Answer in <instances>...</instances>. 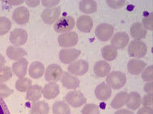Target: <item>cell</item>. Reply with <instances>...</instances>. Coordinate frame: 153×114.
Segmentation results:
<instances>
[{
  "mask_svg": "<svg viewBox=\"0 0 153 114\" xmlns=\"http://www.w3.org/2000/svg\"><path fill=\"white\" fill-rule=\"evenodd\" d=\"M65 100L68 104L72 106L73 108L81 107L82 105L85 104L87 101L83 93L79 90H72L67 93L66 96H65Z\"/></svg>",
  "mask_w": 153,
  "mask_h": 114,
  "instance_id": "obj_4",
  "label": "cell"
},
{
  "mask_svg": "<svg viewBox=\"0 0 153 114\" xmlns=\"http://www.w3.org/2000/svg\"><path fill=\"white\" fill-rule=\"evenodd\" d=\"M130 33H131V36L135 40H141L147 35V29L144 28L143 25L138 22H135L131 26L130 29Z\"/></svg>",
  "mask_w": 153,
  "mask_h": 114,
  "instance_id": "obj_23",
  "label": "cell"
},
{
  "mask_svg": "<svg viewBox=\"0 0 153 114\" xmlns=\"http://www.w3.org/2000/svg\"><path fill=\"white\" fill-rule=\"evenodd\" d=\"M111 95V89L105 82H102L99 85H97L95 89V96L97 99L102 101L109 99Z\"/></svg>",
  "mask_w": 153,
  "mask_h": 114,
  "instance_id": "obj_16",
  "label": "cell"
},
{
  "mask_svg": "<svg viewBox=\"0 0 153 114\" xmlns=\"http://www.w3.org/2000/svg\"><path fill=\"white\" fill-rule=\"evenodd\" d=\"M43 96V87L39 85H34L29 87L26 93V99L30 102H36Z\"/></svg>",
  "mask_w": 153,
  "mask_h": 114,
  "instance_id": "obj_19",
  "label": "cell"
},
{
  "mask_svg": "<svg viewBox=\"0 0 153 114\" xmlns=\"http://www.w3.org/2000/svg\"><path fill=\"white\" fill-rule=\"evenodd\" d=\"M94 25V22L90 16L88 15H81L79 16L76 21L77 28L84 33L90 32Z\"/></svg>",
  "mask_w": 153,
  "mask_h": 114,
  "instance_id": "obj_17",
  "label": "cell"
},
{
  "mask_svg": "<svg viewBox=\"0 0 153 114\" xmlns=\"http://www.w3.org/2000/svg\"><path fill=\"white\" fill-rule=\"evenodd\" d=\"M53 114H71V108L65 101H56L53 104Z\"/></svg>",
  "mask_w": 153,
  "mask_h": 114,
  "instance_id": "obj_30",
  "label": "cell"
},
{
  "mask_svg": "<svg viewBox=\"0 0 153 114\" xmlns=\"http://www.w3.org/2000/svg\"><path fill=\"white\" fill-rule=\"evenodd\" d=\"M39 1H26V4L28 6L31 7H37L39 4Z\"/></svg>",
  "mask_w": 153,
  "mask_h": 114,
  "instance_id": "obj_45",
  "label": "cell"
},
{
  "mask_svg": "<svg viewBox=\"0 0 153 114\" xmlns=\"http://www.w3.org/2000/svg\"><path fill=\"white\" fill-rule=\"evenodd\" d=\"M6 3H9L11 5H19L24 3L23 0H19V1H6Z\"/></svg>",
  "mask_w": 153,
  "mask_h": 114,
  "instance_id": "obj_46",
  "label": "cell"
},
{
  "mask_svg": "<svg viewBox=\"0 0 153 114\" xmlns=\"http://www.w3.org/2000/svg\"><path fill=\"white\" fill-rule=\"evenodd\" d=\"M141 102H142V98L140 95L137 92H131L128 94V99L126 105L129 109L136 110L140 107Z\"/></svg>",
  "mask_w": 153,
  "mask_h": 114,
  "instance_id": "obj_26",
  "label": "cell"
},
{
  "mask_svg": "<svg viewBox=\"0 0 153 114\" xmlns=\"http://www.w3.org/2000/svg\"><path fill=\"white\" fill-rule=\"evenodd\" d=\"M0 114H11L7 105L2 98H0Z\"/></svg>",
  "mask_w": 153,
  "mask_h": 114,
  "instance_id": "obj_40",
  "label": "cell"
},
{
  "mask_svg": "<svg viewBox=\"0 0 153 114\" xmlns=\"http://www.w3.org/2000/svg\"><path fill=\"white\" fill-rule=\"evenodd\" d=\"M82 114H99V108L94 104H88L82 108Z\"/></svg>",
  "mask_w": 153,
  "mask_h": 114,
  "instance_id": "obj_34",
  "label": "cell"
},
{
  "mask_svg": "<svg viewBox=\"0 0 153 114\" xmlns=\"http://www.w3.org/2000/svg\"><path fill=\"white\" fill-rule=\"evenodd\" d=\"M12 23L10 20L4 16H0V35L6 34L11 29Z\"/></svg>",
  "mask_w": 153,
  "mask_h": 114,
  "instance_id": "obj_32",
  "label": "cell"
},
{
  "mask_svg": "<svg viewBox=\"0 0 153 114\" xmlns=\"http://www.w3.org/2000/svg\"><path fill=\"white\" fill-rule=\"evenodd\" d=\"M137 114H153L152 108L151 107H143L141 108Z\"/></svg>",
  "mask_w": 153,
  "mask_h": 114,
  "instance_id": "obj_42",
  "label": "cell"
},
{
  "mask_svg": "<svg viewBox=\"0 0 153 114\" xmlns=\"http://www.w3.org/2000/svg\"><path fill=\"white\" fill-rule=\"evenodd\" d=\"M146 63L138 59H133L128 63V71L133 75H138L143 71Z\"/></svg>",
  "mask_w": 153,
  "mask_h": 114,
  "instance_id": "obj_18",
  "label": "cell"
},
{
  "mask_svg": "<svg viewBox=\"0 0 153 114\" xmlns=\"http://www.w3.org/2000/svg\"><path fill=\"white\" fill-rule=\"evenodd\" d=\"M59 86L56 83L46 84L43 88V96L45 99H51L56 98L59 95Z\"/></svg>",
  "mask_w": 153,
  "mask_h": 114,
  "instance_id": "obj_21",
  "label": "cell"
},
{
  "mask_svg": "<svg viewBox=\"0 0 153 114\" xmlns=\"http://www.w3.org/2000/svg\"><path fill=\"white\" fill-rule=\"evenodd\" d=\"M114 34V27L109 24H101L98 25L95 30V34L100 41L106 42L110 40Z\"/></svg>",
  "mask_w": 153,
  "mask_h": 114,
  "instance_id": "obj_5",
  "label": "cell"
},
{
  "mask_svg": "<svg viewBox=\"0 0 153 114\" xmlns=\"http://www.w3.org/2000/svg\"><path fill=\"white\" fill-rule=\"evenodd\" d=\"M128 99V93L125 92V91L118 93V94H116V96L112 99V101L111 103V106L115 109H119L120 108H122L127 103Z\"/></svg>",
  "mask_w": 153,
  "mask_h": 114,
  "instance_id": "obj_25",
  "label": "cell"
},
{
  "mask_svg": "<svg viewBox=\"0 0 153 114\" xmlns=\"http://www.w3.org/2000/svg\"><path fill=\"white\" fill-rule=\"evenodd\" d=\"M5 63H6V60H5V58L3 57V55H1V54H0V68L3 67L4 65H5Z\"/></svg>",
  "mask_w": 153,
  "mask_h": 114,
  "instance_id": "obj_47",
  "label": "cell"
},
{
  "mask_svg": "<svg viewBox=\"0 0 153 114\" xmlns=\"http://www.w3.org/2000/svg\"><path fill=\"white\" fill-rule=\"evenodd\" d=\"M75 21L72 16L67 15L58 19L54 24V29L57 33H68L74 29Z\"/></svg>",
  "mask_w": 153,
  "mask_h": 114,
  "instance_id": "obj_3",
  "label": "cell"
},
{
  "mask_svg": "<svg viewBox=\"0 0 153 114\" xmlns=\"http://www.w3.org/2000/svg\"><path fill=\"white\" fill-rule=\"evenodd\" d=\"M94 71L97 77H104L110 74L111 66L105 60H100L95 64L94 67Z\"/></svg>",
  "mask_w": 153,
  "mask_h": 114,
  "instance_id": "obj_20",
  "label": "cell"
},
{
  "mask_svg": "<svg viewBox=\"0 0 153 114\" xmlns=\"http://www.w3.org/2000/svg\"><path fill=\"white\" fill-rule=\"evenodd\" d=\"M44 71H45V67L41 62H33L29 67V74L32 78L34 79H38L42 77L44 75Z\"/></svg>",
  "mask_w": 153,
  "mask_h": 114,
  "instance_id": "obj_22",
  "label": "cell"
},
{
  "mask_svg": "<svg viewBox=\"0 0 153 114\" xmlns=\"http://www.w3.org/2000/svg\"><path fill=\"white\" fill-rule=\"evenodd\" d=\"M89 65L87 61L84 60H79L76 61L72 62L68 66V71L73 75L82 76L85 75L88 71Z\"/></svg>",
  "mask_w": 153,
  "mask_h": 114,
  "instance_id": "obj_7",
  "label": "cell"
},
{
  "mask_svg": "<svg viewBox=\"0 0 153 114\" xmlns=\"http://www.w3.org/2000/svg\"><path fill=\"white\" fill-rule=\"evenodd\" d=\"M143 26L146 29L152 30L153 29V13H151L148 14L147 16L143 17Z\"/></svg>",
  "mask_w": 153,
  "mask_h": 114,
  "instance_id": "obj_37",
  "label": "cell"
},
{
  "mask_svg": "<svg viewBox=\"0 0 153 114\" xmlns=\"http://www.w3.org/2000/svg\"><path fill=\"white\" fill-rule=\"evenodd\" d=\"M129 43V36L125 32H117L111 39V45L116 49H123Z\"/></svg>",
  "mask_w": 153,
  "mask_h": 114,
  "instance_id": "obj_13",
  "label": "cell"
},
{
  "mask_svg": "<svg viewBox=\"0 0 153 114\" xmlns=\"http://www.w3.org/2000/svg\"><path fill=\"white\" fill-rule=\"evenodd\" d=\"M115 114H134L132 111L128 109H120L118 111H116Z\"/></svg>",
  "mask_w": 153,
  "mask_h": 114,
  "instance_id": "obj_44",
  "label": "cell"
},
{
  "mask_svg": "<svg viewBox=\"0 0 153 114\" xmlns=\"http://www.w3.org/2000/svg\"><path fill=\"white\" fill-rule=\"evenodd\" d=\"M107 4L112 8H120L125 5V1H118V0H107Z\"/></svg>",
  "mask_w": 153,
  "mask_h": 114,
  "instance_id": "obj_39",
  "label": "cell"
},
{
  "mask_svg": "<svg viewBox=\"0 0 153 114\" xmlns=\"http://www.w3.org/2000/svg\"><path fill=\"white\" fill-rule=\"evenodd\" d=\"M32 86V82L27 77H21L16 82V89L21 92L27 91L30 86Z\"/></svg>",
  "mask_w": 153,
  "mask_h": 114,
  "instance_id": "obj_31",
  "label": "cell"
},
{
  "mask_svg": "<svg viewBox=\"0 0 153 114\" xmlns=\"http://www.w3.org/2000/svg\"><path fill=\"white\" fill-rule=\"evenodd\" d=\"M27 67H28V61L24 57H22L16 62H14L13 65V71L16 77L19 78L24 77L27 73Z\"/></svg>",
  "mask_w": 153,
  "mask_h": 114,
  "instance_id": "obj_14",
  "label": "cell"
},
{
  "mask_svg": "<svg viewBox=\"0 0 153 114\" xmlns=\"http://www.w3.org/2000/svg\"><path fill=\"white\" fill-rule=\"evenodd\" d=\"M128 52L132 57L143 58L147 53V45L141 40L132 41L128 45Z\"/></svg>",
  "mask_w": 153,
  "mask_h": 114,
  "instance_id": "obj_2",
  "label": "cell"
},
{
  "mask_svg": "<svg viewBox=\"0 0 153 114\" xmlns=\"http://www.w3.org/2000/svg\"><path fill=\"white\" fill-rule=\"evenodd\" d=\"M13 93V90L7 86L6 84L0 82V98H7Z\"/></svg>",
  "mask_w": 153,
  "mask_h": 114,
  "instance_id": "obj_36",
  "label": "cell"
},
{
  "mask_svg": "<svg viewBox=\"0 0 153 114\" xmlns=\"http://www.w3.org/2000/svg\"><path fill=\"white\" fill-rule=\"evenodd\" d=\"M80 54L81 51L78 49H62L59 52V59L63 64H71Z\"/></svg>",
  "mask_w": 153,
  "mask_h": 114,
  "instance_id": "obj_11",
  "label": "cell"
},
{
  "mask_svg": "<svg viewBox=\"0 0 153 114\" xmlns=\"http://www.w3.org/2000/svg\"><path fill=\"white\" fill-rule=\"evenodd\" d=\"M42 4L44 5V7H46L47 8H53V7L56 6V4H58L60 3L59 0H56V1H53V0H51V1H48V0H43L42 2Z\"/></svg>",
  "mask_w": 153,
  "mask_h": 114,
  "instance_id": "obj_41",
  "label": "cell"
},
{
  "mask_svg": "<svg viewBox=\"0 0 153 114\" xmlns=\"http://www.w3.org/2000/svg\"><path fill=\"white\" fill-rule=\"evenodd\" d=\"M50 110L49 105L45 101L35 102L31 106V114H48Z\"/></svg>",
  "mask_w": 153,
  "mask_h": 114,
  "instance_id": "obj_27",
  "label": "cell"
},
{
  "mask_svg": "<svg viewBox=\"0 0 153 114\" xmlns=\"http://www.w3.org/2000/svg\"><path fill=\"white\" fill-rule=\"evenodd\" d=\"M78 43V35L74 31L62 34L58 37V43L62 47L75 46Z\"/></svg>",
  "mask_w": 153,
  "mask_h": 114,
  "instance_id": "obj_9",
  "label": "cell"
},
{
  "mask_svg": "<svg viewBox=\"0 0 153 114\" xmlns=\"http://www.w3.org/2000/svg\"><path fill=\"white\" fill-rule=\"evenodd\" d=\"M152 94H147L146 96H144L143 99H142L141 104H143L144 107H151V106H152Z\"/></svg>",
  "mask_w": 153,
  "mask_h": 114,
  "instance_id": "obj_38",
  "label": "cell"
},
{
  "mask_svg": "<svg viewBox=\"0 0 153 114\" xmlns=\"http://www.w3.org/2000/svg\"><path fill=\"white\" fill-rule=\"evenodd\" d=\"M13 76V70L8 66H3L0 68V82H5Z\"/></svg>",
  "mask_w": 153,
  "mask_h": 114,
  "instance_id": "obj_33",
  "label": "cell"
},
{
  "mask_svg": "<svg viewBox=\"0 0 153 114\" xmlns=\"http://www.w3.org/2000/svg\"><path fill=\"white\" fill-rule=\"evenodd\" d=\"M61 15V9L60 7H53V8H46L43 11L41 14V18L44 23L48 25H53V23L59 19Z\"/></svg>",
  "mask_w": 153,
  "mask_h": 114,
  "instance_id": "obj_8",
  "label": "cell"
},
{
  "mask_svg": "<svg viewBox=\"0 0 153 114\" xmlns=\"http://www.w3.org/2000/svg\"><path fill=\"white\" fill-rule=\"evenodd\" d=\"M13 18L16 24L25 25L30 20V12L25 7H19L14 10Z\"/></svg>",
  "mask_w": 153,
  "mask_h": 114,
  "instance_id": "obj_12",
  "label": "cell"
},
{
  "mask_svg": "<svg viewBox=\"0 0 153 114\" xmlns=\"http://www.w3.org/2000/svg\"><path fill=\"white\" fill-rule=\"evenodd\" d=\"M7 56L9 59L13 60H18L23 56L27 55V52L25 50L17 47L15 46H9L7 47L6 51Z\"/></svg>",
  "mask_w": 153,
  "mask_h": 114,
  "instance_id": "obj_24",
  "label": "cell"
},
{
  "mask_svg": "<svg viewBox=\"0 0 153 114\" xmlns=\"http://www.w3.org/2000/svg\"><path fill=\"white\" fill-rule=\"evenodd\" d=\"M28 38V34L25 29H15L10 34V42L14 46H19L24 45Z\"/></svg>",
  "mask_w": 153,
  "mask_h": 114,
  "instance_id": "obj_10",
  "label": "cell"
},
{
  "mask_svg": "<svg viewBox=\"0 0 153 114\" xmlns=\"http://www.w3.org/2000/svg\"><path fill=\"white\" fill-rule=\"evenodd\" d=\"M127 82V77L125 74L120 71H114L107 75V85L113 89L118 90L125 86Z\"/></svg>",
  "mask_w": 153,
  "mask_h": 114,
  "instance_id": "obj_1",
  "label": "cell"
},
{
  "mask_svg": "<svg viewBox=\"0 0 153 114\" xmlns=\"http://www.w3.org/2000/svg\"><path fill=\"white\" fill-rule=\"evenodd\" d=\"M79 10L86 14L95 13L97 11V3L93 0H83L79 3Z\"/></svg>",
  "mask_w": 153,
  "mask_h": 114,
  "instance_id": "obj_28",
  "label": "cell"
},
{
  "mask_svg": "<svg viewBox=\"0 0 153 114\" xmlns=\"http://www.w3.org/2000/svg\"><path fill=\"white\" fill-rule=\"evenodd\" d=\"M142 78L144 82H152L153 80V66L150 65L147 68H144L142 74Z\"/></svg>",
  "mask_w": 153,
  "mask_h": 114,
  "instance_id": "obj_35",
  "label": "cell"
},
{
  "mask_svg": "<svg viewBox=\"0 0 153 114\" xmlns=\"http://www.w3.org/2000/svg\"><path fill=\"white\" fill-rule=\"evenodd\" d=\"M62 83L67 89H76L79 86V80L77 77L73 76L68 72H65L62 74Z\"/></svg>",
  "mask_w": 153,
  "mask_h": 114,
  "instance_id": "obj_15",
  "label": "cell"
},
{
  "mask_svg": "<svg viewBox=\"0 0 153 114\" xmlns=\"http://www.w3.org/2000/svg\"><path fill=\"white\" fill-rule=\"evenodd\" d=\"M144 91L147 92V94H152V90H153V83L152 82H150L147 83L145 86H144Z\"/></svg>",
  "mask_w": 153,
  "mask_h": 114,
  "instance_id": "obj_43",
  "label": "cell"
},
{
  "mask_svg": "<svg viewBox=\"0 0 153 114\" xmlns=\"http://www.w3.org/2000/svg\"><path fill=\"white\" fill-rule=\"evenodd\" d=\"M102 56L107 61H111L117 56V49L112 45H106L102 49Z\"/></svg>",
  "mask_w": 153,
  "mask_h": 114,
  "instance_id": "obj_29",
  "label": "cell"
},
{
  "mask_svg": "<svg viewBox=\"0 0 153 114\" xmlns=\"http://www.w3.org/2000/svg\"><path fill=\"white\" fill-rule=\"evenodd\" d=\"M63 74L62 68L58 65H50L45 71V80L49 83H56Z\"/></svg>",
  "mask_w": 153,
  "mask_h": 114,
  "instance_id": "obj_6",
  "label": "cell"
}]
</instances>
